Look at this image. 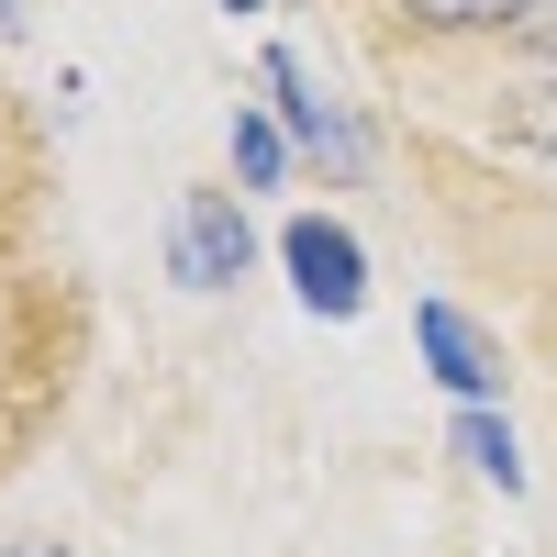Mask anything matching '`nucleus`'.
I'll use <instances>...</instances> for the list:
<instances>
[{
    "label": "nucleus",
    "mask_w": 557,
    "mask_h": 557,
    "mask_svg": "<svg viewBox=\"0 0 557 557\" xmlns=\"http://www.w3.org/2000/svg\"><path fill=\"white\" fill-rule=\"evenodd\" d=\"M278 268H290V290H301L312 323H357L368 312V246H357V223L290 212V223H278Z\"/></svg>",
    "instance_id": "f257e3e1"
},
{
    "label": "nucleus",
    "mask_w": 557,
    "mask_h": 557,
    "mask_svg": "<svg viewBox=\"0 0 557 557\" xmlns=\"http://www.w3.org/2000/svg\"><path fill=\"white\" fill-rule=\"evenodd\" d=\"M246 268H257L246 190H178V212H168V278H178V290H235Z\"/></svg>",
    "instance_id": "f03ea898"
},
{
    "label": "nucleus",
    "mask_w": 557,
    "mask_h": 557,
    "mask_svg": "<svg viewBox=\"0 0 557 557\" xmlns=\"http://www.w3.org/2000/svg\"><path fill=\"white\" fill-rule=\"evenodd\" d=\"M257 89H268V112H278V134H290L301 157H323L335 178H357V157H368V146H357V123H346V101L290 57V45H268V57H257Z\"/></svg>",
    "instance_id": "7ed1b4c3"
},
{
    "label": "nucleus",
    "mask_w": 557,
    "mask_h": 557,
    "mask_svg": "<svg viewBox=\"0 0 557 557\" xmlns=\"http://www.w3.org/2000/svg\"><path fill=\"white\" fill-rule=\"evenodd\" d=\"M412 346H424V368H435L457 401H502V346L457 301H412Z\"/></svg>",
    "instance_id": "20e7f679"
},
{
    "label": "nucleus",
    "mask_w": 557,
    "mask_h": 557,
    "mask_svg": "<svg viewBox=\"0 0 557 557\" xmlns=\"http://www.w3.org/2000/svg\"><path fill=\"white\" fill-rule=\"evenodd\" d=\"M535 0H380V23L412 45H469V34H513Z\"/></svg>",
    "instance_id": "39448f33"
},
{
    "label": "nucleus",
    "mask_w": 557,
    "mask_h": 557,
    "mask_svg": "<svg viewBox=\"0 0 557 557\" xmlns=\"http://www.w3.org/2000/svg\"><path fill=\"white\" fill-rule=\"evenodd\" d=\"M457 457H469L491 491H524V446L502 424V401H457Z\"/></svg>",
    "instance_id": "423d86ee"
},
{
    "label": "nucleus",
    "mask_w": 557,
    "mask_h": 557,
    "mask_svg": "<svg viewBox=\"0 0 557 557\" xmlns=\"http://www.w3.org/2000/svg\"><path fill=\"white\" fill-rule=\"evenodd\" d=\"M290 178V134L268 101H235V190H278Z\"/></svg>",
    "instance_id": "0eeeda50"
},
{
    "label": "nucleus",
    "mask_w": 557,
    "mask_h": 557,
    "mask_svg": "<svg viewBox=\"0 0 557 557\" xmlns=\"http://www.w3.org/2000/svg\"><path fill=\"white\" fill-rule=\"evenodd\" d=\"M502 146L557 168V67H546V78H524V89H502Z\"/></svg>",
    "instance_id": "6e6552de"
},
{
    "label": "nucleus",
    "mask_w": 557,
    "mask_h": 557,
    "mask_svg": "<svg viewBox=\"0 0 557 557\" xmlns=\"http://www.w3.org/2000/svg\"><path fill=\"white\" fill-rule=\"evenodd\" d=\"M513 45H524V57H546V67H557V0H535V12L513 23Z\"/></svg>",
    "instance_id": "1a4fd4ad"
},
{
    "label": "nucleus",
    "mask_w": 557,
    "mask_h": 557,
    "mask_svg": "<svg viewBox=\"0 0 557 557\" xmlns=\"http://www.w3.org/2000/svg\"><path fill=\"white\" fill-rule=\"evenodd\" d=\"M0 557H67V546H0Z\"/></svg>",
    "instance_id": "9d476101"
},
{
    "label": "nucleus",
    "mask_w": 557,
    "mask_h": 557,
    "mask_svg": "<svg viewBox=\"0 0 557 557\" xmlns=\"http://www.w3.org/2000/svg\"><path fill=\"white\" fill-rule=\"evenodd\" d=\"M223 12H278V0H223Z\"/></svg>",
    "instance_id": "9b49d317"
},
{
    "label": "nucleus",
    "mask_w": 557,
    "mask_h": 557,
    "mask_svg": "<svg viewBox=\"0 0 557 557\" xmlns=\"http://www.w3.org/2000/svg\"><path fill=\"white\" fill-rule=\"evenodd\" d=\"M12 23H23V0H0V34H12Z\"/></svg>",
    "instance_id": "f8f14e48"
}]
</instances>
